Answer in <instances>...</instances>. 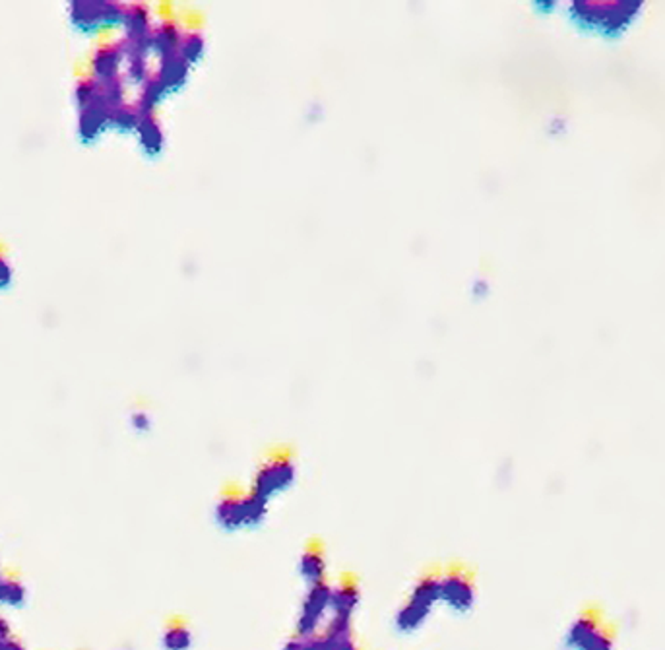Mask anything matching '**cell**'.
I'll list each match as a JSON object with an SVG mask.
<instances>
[{"label": "cell", "instance_id": "6da1fadb", "mask_svg": "<svg viewBox=\"0 0 665 650\" xmlns=\"http://www.w3.org/2000/svg\"><path fill=\"white\" fill-rule=\"evenodd\" d=\"M642 3H570L568 4V18L573 24L582 29L596 34L601 37H619L621 34L630 28V24L638 18L642 10Z\"/></svg>", "mask_w": 665, "mask_h": 650}, {"label": "cell", "instance_id": "7a4b0ae2", "mask_svg": "<svg viewBox=\"0 0 665 650\" xmlns=\"http://www.w3.org/2000/svg\"><path fill=\"white\" fill-rule=\"evenodd\" d=\"M268 505L270 503L252 494L250 489H231L218 499L214 519L218 527L226 532L252 530L266 520Z\"/></svg>", "mask_w": 665, "mask_h": 650}, {"label": "cell", "instance_id": "3957f363", "mask_svg": "<svg viewBox=\"0 0 665 650\" xmlns=\"http://www.w3.org/2000/svg\"><path fill=\"white\" fill-rule=\"evenodd\" d=\"M297 480V466L288 455H272L258 466L250 491L260 499L270 503L289 491Z\"/></svg>", "mask_w": 665, "mask_h": 650}, {"label": "cell", "instance_id": "277c9868", "mask_svg": "<svg viewBox=\"0 0 665 650\" xmlns=\"http://www.w3.org/2000/svg\"><path fill=\"white\" fill-rule=\"evenodd\" d=\"M330 600L332 586L329 583L324 581L319 584H311L301 604L299 620L297 625H295V635L311 637L314 633H319L324 622H329L326 615L330 614Z\"/></svg>", "mask_w": 665, "mask_h": 650}, {"label": "cell", "instance_id": "5b68a950", "mask_svg": "<svg viewBox=\"0 0 665 650\" xmlns=\"http://www.w3.org/2000/svg\"><path fill=\"white\" fill-rule=\"evenodd\" d=\"M126 8L115 3H72L68 6V18L72 26L83 34H91L99 28L123 24Z\"/></svg>", "mask_w": 665, "mask_h": 650}, {"label": "cell", "instance_id": "8992f818", "mask_svg": "<svg viewBox=\"0 0 665 650\" xmlns=\"http://www.w3.org/2000/svg\"><path fill=\"white\" fill-rule=\"evenodd\" d=\"M440 602H445L454 612H468L475 602V583L470 571L463 567H450L440 575Z\"/></svg>", "mask_w": 665, "mask_h": 650}, {"label": "cell", "instance_id": "52a82bcc", "mask_svg": "<svg viewBox=\"0 0 665 650\" xmlns=\"http://www.w3.org/2000/svg\"><path fill=\"white\" fill-rule=\"evenodd\" d=\"M113 105L107 99H99L98 103L88 105V107L78 109V139L82 142H95L111 129Z\"/></svg>", "mask_w": 665, "mask_h": 650}, {"label": "cell", "instance_id": "ba28073f", "mask_svg": "<svg viewBox=\"0 0 665 650\" xmlns=\"http://www.w3.org/2000/svg\"><path fill=\"white\" fill-rule=\"evenodd\" d=\"M361 602V592H359V584L345 576L336 586H332V600H330V615L337 617H353L355 610Z\"/></svg>", "mask_w": 665, "mask_h": 650}, {"label": "cell", "instance_id": "9c48e42d", "mask_svg": "<svg viewBox=\"0 0 665 650\" xmlns=\"http://www.w3.org/2000/svg\"><path fill=\"white\" fill-rule=\"evenodd\" d=\"M604 625H606L604 617H601L596 610H588L584 614H580L578 620L568 629V633L565 637V645L570 650H582L590 638H592Z\"/></svg>", "mask_w": 665, "mask_h": 650}, {"label": "cell", "instance_id": "30bf717a", "mask_svg": "<svg viewBox=\"0 0 665 650\" xmlns=\"http://www.w3.org/2000/svg\"><path fill=\"white\" fill-rule=\"evenodd\" d=\"M326 571H329V563H326L324 550L319 543H311V546L301 553L299 559V575L303 581L311 584H319L326 581Z\"/></svg>", "mask_w": 665, "mask_h": 650}, {"label": "cell", "instance_id": "8fae6325", "mask_svg": "<svg viewBox=\"0 0 665 650\" xmlns=\"http://www.w3.org/2000/svg\"><path fill=\"white\" fill-rule=\"evenodd\" d=\"M431 610H432L431 606L421 604L414 598H408V602L402 607H400V612L396 615L398 631L404 633V635L419 631V629L425 625L427 617L431 615Z\"/></svg>", "mask_w": 665, "mask_h": 650}, {"label": "cell", "instance_id": "7c38bea8", "mask_svg": "<svg viewBox=\"0 0 665 650\" xmlns=\"http://www.w3.org/2000/svg\"><path fill=\"white\" fill-rule=\"evenodd\" d=\"M188 70L190 67L181 57L171 55L160 60V72H157L155 78L163 83L167 93H171L178 88H183V83L188 78Z\"/></svg>", "mask_w": 665, "mask_h": 650}, {"label": "cell", "instance_id": "4fadbf2b", "mask_svg": "<svg viewBox=\"0 0 665 650\" xmlns=\"http://www.w3.org/2000/svg\"><path fill=\"white\" fill-rule=\"evenodd\" d=\"M136 136H139V142L142 146V150L150 155H157L163 152V144H165V136L160 124H157L150 115H144L139 129L134 131Z\"/></svg>", "mask_w": 665, "mask_h": 650}, {"label": "cell", "instance_id": "5bb4252c", "mask_svg": "<svg viewBox=\"0 0 665 650\" xmlns=\"http://www.w3.org/2000/svg\"><path fill=\"white\" fill-rule=\"evenodd\" d=\"M163 650H190L193 646V631L183 622H171L162 637Z\"/></svg>", "mask_w": 665, "mask_h": 650}, {"label": "cell", "instance_id": "9a60e30c", "mask_svg": "<svg viewBox=\"0 0 665 650\" xmlns=\"http://www.w3.org/2000/svg\"><path fill=\"white\" fill-rule=\"evenodd\" d=\"M204 51H206V41L204 37L200 34H186L183 36V41L181 45H178V51L177 55L181 57L188 67L196 65V62H200V59L204 57Z\"/></svg>", "mask_w": 665, "mask_h": 650}, {"label": "cell", "instance_id": "2e32d148", "mask_svg": "<svg viewBox=\"0 0 665 650\" xmlns=\"http://www.w3.org/2000/svg\"><path fill=\"white\" fill-rule=\"evenodd\" d=\"M26 602V586L14 576L3 579V604L18 607Z\"/></svg>", "mask_w": 665, "mask_h": 650}, {"label": "cell", "instance_id": "e0dca14e", "mask_svg": "<svg viewBox=\"0 0 665 650\" xmlns=\"http://www.w3.org/2000/svg\"><path fill=\"white\" fill-rule=\"evenodd\" d=\"M614 645H615V633L611 631L607 625H604L592 638H590L582 650H614Z\"/></svg>", "mask_w": 665, "mask_h": 650}, {"label": "cell", "instance_id": "ac0fdd59", "mask_svg": "<svg viewBox=\"0 0 665 650\" xmlns=\"http://www.w3.org/2000/svg\"><path fill=\"white\" fill-rule=\"evenodd\" d=\"M14 284V268L10 265V258L0 253V291H8Z\"/></svg>", "mask_w": 665, "mask_h": 650}, {"label": "cell", "instance_id": "d6986e66", "mask_svg": "<svg viewBox=\"0 0 665 650\" xmlns=\"http://www.w3.org/2000/svg\"><path fill=\"white\" fill-rule=\"evenodd\" d=\"M131 425L136 433H147L152 429L154 422H152V416L147 414L146 410H136L132 416H131Z\"/></svg>", "mask_w": 665, "mask_h": 650}, {"label": "cell", "instance_id": "ffe728a7", "mask_svg": "<svg viewBox=\"0 0 665 650\" xmlns=\"http://www.w3.org/2000/svg\"><path fill=\"white\" fill-rule=\"evenodd\" d=\"M0 650H24V646L14 637H8L4 641H0Z\"/></svg>", "mask_w": 665, "mask_h": 650}, {"label": "cell", "instance_id": "44dd1931", "mask_svg": "<svg viewBox=\"0 0 665 650\" xmlns=\"http://www.w3.org/2000/svg\"><path fill=\"white\" fill-rule=\"evenodd\" d=\"M8 637H12V629H10L4 617H0V641H4Z\"/></svg>", "mask_w": 665, "mask_h": 650}]
</instances>
